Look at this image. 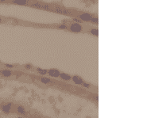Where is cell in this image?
Segmentation results:
<instances>
[{
  "label": "cell",
  "mask_w": 143,
  "mask_h": 118,
  "mask_svg": "<svg viewBox=\"0 0 143 118\" xmlns=\"http://www.w3.org/2000/svg\"><path fill=\"white\" fill-rule=\"evenodd\" d=\"M70 30L73 33H80L83 30V26L79 23H72L70 25Z\"/></svg>",
  "instance_id": "cell-1"
},
{
  "label": "cell",
  "mask_w": 143,
  "mask_h": 118,
  "mask_svg": "<svg viewBox=\"0 0 143 118\" xmlns=\"http://www.w3.org/2000/svg\"><path fill=\"white\" fill-rule=\"evenodd\" d=\"M12 109V103H7V104L2 105L0 106V109L5 113H10Z\"/></svg>",
  "instance_id": "cell-2"
},
{
  "label": "cell",
  "mask_w": 143,
  "mask_h": 118,
  "mask_svg": "<svg viewBox=\"0 0 143 118\" xmlns=\"http://www.w3.org/2000/svg\"><path fill=\"white\" fill-rule=\"evenodd\" d=\"M92 15L88 13H83L80 15H79V18L83 22H90L91 18H92Z\"/></svg>",
  "instance_id": "cell-3"
},
{
  "label": "cell",
  "mask_w": 143,
  "mask_h": 118,
  "mask_svg": "<svg viewBox=\"0 0 143 118\" xmlns=\"http://www.w3.org/2000/svg\"><path fill=\"white\" fill-rule=\"evenodd\" d=\"M48 75L50 77H53V78H58L60 77V72L59 70H57V69H49V70L48 71Z\"/></svg>",
  "instance_id": "cell-4"
},
{
  "label": "cell",
  "mask_w": 143,
  "mask_h": 118,
  "mask_svg": "<svg viewBox=\"0 0 143 118\" xmlns=\"http://www.w3.org/2000/svg\"><path fill=\"white\" fill-rule=\"evenodd\" d=\"M72 80L74 83H76L77 85H82L83 82H84L83 79L79 75H73L72 77Z\"/></svg>",
  "instance_id": "cell-5"
},
{
  "label": "cell",
  "mask_w": 143,
  "mask_h": 118,
  "mask_svg": "<svg viewBox=\"0 0 143 118\" xmlns=\"http://www.w3.org/2000/svg\"><path fill=\"white\" fill-rule=\"evenodd\" d=\"M54 10H55L56 13H59V14H67V15H70V14H71V12H70V11H68V10H67L63 9V8L55 7V9H54Z\"/></svg>",
  "instance_id": "cell-6"
},
{
  "label": "cell",
  "mask_w": 143,
  "mask_h": 118,
  "mask_svg": "<svg viewBox=\"0 0 143 118\" xmlns=\"http://www.w3.org/2000/svg\"><path fill=\"white\" fill-rule=\"evenodd\" d=\"M12 3L21 6H25L28 3V0H12Z\"/></svg>",
  "instance_id": "cell-7"
},
{
  "label": "cell",
  "mask_w": 143,
  "mask_h": 118,
  "mask_svg": "<svg viewBox=\"0 0 143 118\" xmlns=\"http://www.w3.org/2000/svg\"><path fill=\"white\" fill-rule=\"evenodd\" d=\"M2 75H3L4 77H10L12 75V71L10 70H8V69H6V70H2L0 71Z\"/></svg>",
  "instance_id": "cell-8"
},
{
  "label": "cell",
  "mask_w": 143,
  "mask_h": 118,
  "mask_svg": "<svg viewBox=\"0 0 143 118\" xmlns=\"http://www.w3.org/2000/svg\"><path fill=\"white\" fill-rule=\"evenodd\" d=\"M60 77H61L63 80H65V81H69V80L72 79V76L70 74H66V73H61L60 74Z\"/></svg>",
  "instance_id": "cell-9"
},
{
  "label": "cell",
  "mask_w": 143,
  "mask_h": 118,
  "mask_svg": "<svg viewBox=\"0 0 143 118\" xmlns=\"http://www.w3.org/2000/svg\"><path fill=\"white\" fill-rule=\"evenodd\" d=\"M41 82L43 83V84H50V83H52L53 82H52V80L50 79H48V78H45V77H42L41 79Z\"/></svg>",
  "instance_id": "cell-10"
},
{
  "label": "cell",
  "mask_w": 143,
  "mask_h": 118,
  "mask_svg": "<svg viewBox=\"0 0 143 118\" xmlns=\"http://www.w3.org/2000/svg\"><path fill=\"white\" fill-rule=\"evenodd\" d=\"M37 71H38L40 74H41V75H45V74L48 73V71L46 70V69H43V68H40V67L37 68Z\"/></svg>",
  "instance_id": "cell-11"
},
{
  "label": "cell",
  "mask_w": 143,
  "mask_h": 118,
  "mask_svg": "<svg viewBox=\"0 0 143 118\" xmlns=\"http://www.w3.org/2000/svg\"><path fill=\"white\" fill-rule=\"evenodd\" d=\"M17 112L20 114H24L25 113V109L23 106L18 105V106H17Z\"/></svg>",
  "instance_id": "cell-12"
},
{
  "label": "cell",
  "mask_w": 143,
  "mask_h": 118,
  "mask_svg": "<svg viewBox=\"0 0 143 118\" xmlns=\"http://www.w3.org/2000/svg\"><path fill=\"white\" fill-rule=\"evenodd\" d=\"M31 7L33 8H38V9H43V5L38 3V2H36V3H33L30 6Z\"/></svg>",
  "instance_id": "cell-13"
},
{
  "label": "cell",
  "mask_w": 143,
  "mask_h": 118,
  "mask_svg": "<svg viewBox=\"0 0 143 118\" xmlns=\"http://www.w3.org/2000/svg\"><path fill=\"white\" fill-rule=\"evenodd\" d=\"M89 32L92 34V35L95 36V37L99 36V30H97V29H91V30H90Z\"/></svg>",
  "instance_id": "cell-14"
},
{
  "label": "cell",
  "mask_w": 143,
  "mask_h": 118,
  "mask_svg": "<svg viewBox=\"0 0 143 118\" xmlns=\"http://www.w3.org/2000/svg\"><path fill=\"white\" fill-rule=\"evenodd\" d=\"M90 22H91L92 23H95V24H98L99 19H98V18H95V17H92V18H91Z\"/></svg>",
  "instance_id": "cell-15"
},
{
  "label": "cell",
  "mask_w": 143,
  "mask_h": 118,
  "mask_svg": "<svg viewBox=\"0 0 143 118\" xmlns=\"http://www.w3.org/2000/svg\"><path fill=\"white\" fill-rule=\"evenodd\" d=\"M43 9L44 10H52L53 9L51 8L48 5H43Z\"/></svg>",
  "instance_id": "cell-16"
},
{
  "label": "cell",
  "mask_w": 143,
  "mask_h": 118,
  "mask_svg": "<svg viewBox=\"0 0 143 118\" xmlns=\"http://www.w3.org/2000/svg\"><path fill=\"white\" fill-rule=\"evenodd\" d=\"M59 29H61V30H67L68 26L66 25H59Z\"/></svg>",
  "instance_id": "cell-17"
},
{
  "label": "cell",
  "mask_w": 143,
  "mask_h": 118,
  "mask_svg": "<svg viewBox=\"0 0 143 118\" xmlns=\"http://www.w3.org/2000/svg\"><path fill=\"white\" fill-rule=\"evenodd\" d=\"M24 67H25V69H27V70H30V69L33 68V66L30 65V64H26V65L24 66Z\"/></svg>",
  "instance_id": "cell-18"
},
{
  "label": "cell",
  "mask_w": 143,
  "mask_h": 118,
  "mask_svg": "<svg viewBox=\"0 0 143 118\" xmlns=\"http://www.w3.org/2000/svg\"><path fill=\"white\" fill-rule=\"evenodd\" d=\"M5 67H8V68H13V67H14V65H11V64H5Z\"/></svg>",
  "instance_id": "cell-19"
},
{
  "label": "cell",
  "mask_w": 143,
  "mask_h": 118,
  "mask_svg": "<svg viewBox=\"0 0 143 118\" xmlns=\"http://www.w3.org/2000/svg\"><path fill=\"white\" fill-rule=\"evenodd\" d=\"M83 86H84V87H87V88H89L90 87V85L89 84H87V83H86V82H83V84H82Z\"/></svg>",
  "instance_id": "cell-20"
},
{
  "label": "cell",
  "mask_w": 143,
  "mask_h": 118,
  "mask_svg": "<svg viewBox=\"0 0 143 118\" xmlns=\"http://www.w3.org/2000/svg\"><path fill=\"white\" fill-rule=\"evenodd\" d=\"M73 20H74L75 22H76V23H81V22H83V21H81L80 19H78V18H74Z\"/></svg>",
  "instance_id": "cell-21"
},
{
  "label": "cell",
  "mask_w": 143,
  "mask_h": 118,
  "mask_svg": "<svg viewBox=\"0 0 143 118\" xmlns=\"http://www.w3.org/2000/svg\"><path fill=\"white\" fill-rule=\"evenodd\" d=\"M2 22V18H1V17H0V24H1Z\"/></svg>",
  "instance_id": "cell-22"
},
{
  "label": "cell",
  "mask_w": 143,
  "mask_h": 118,
  "mask_svg": "<svg viewBox=\"0 0 143 118\" xmlns=\"http://www.w3.org/2000/svg\"><path fill=\"white\" fill-rule=\"evenodd\" d=\"M6 0H0V2H5Z\"/></svg>",
  "instance_id": "cell-23"
},
{
  "label": "cell",
  "mask_w": 143,
  "mask_h": 118,
  "mask_svg": "<svg viewBox=\"0 0 143 118\" xmlns=\"http://www.w3.org/2000/svg\"><path fill=\"white\" fill-rule=\"evenodd\" d=\"M18 118H22V117H18Z\"/></svg>",
  "instance_id": "cell-24"
},
{
  "label": "cell",
  "mask_w": 143,
  "mask_h": 118,
  "mask_svg": "<svg viewBox=\"0 0 143 118\" xmlns=\"http://www.w3.org/2000/svg\"><path fill=\"white\" fill-rule=\"evenodd\" d=\"M0 64H1V62H0Z\"/></svg>",
  "instance_id": "cell-25"
}]
</instances>
